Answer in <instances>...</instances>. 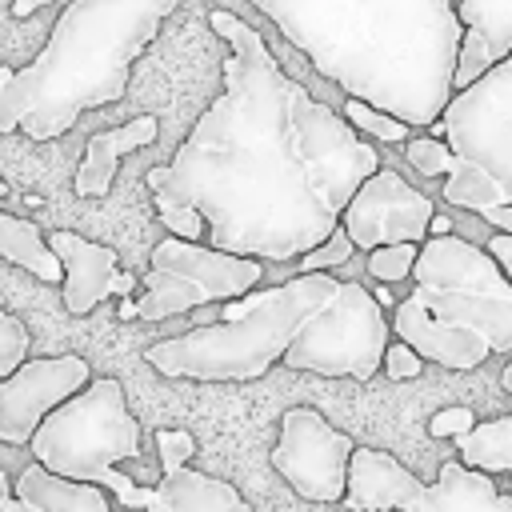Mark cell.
Masks as SVG:
<instances>
[{"label":"cell","mask_w":512,"mask_h":512,"mask_svg":"<svg viewBox=\"0 0 512 512\" xmlns=\"http://www.w3.org/2000/svg\"><path fill=\"white\" fill-rule=\"evenodd\" d=\"M208 24L232 48L220 64L224 88L144 184L160 200L200 208L212 248L300 260L340 224L352 192L380 168V152L344 112L292 80L248 20L212 8Z\"/></svg>","instance_id":"6da1fadb"},{"label":"cell","mask_w":512,"mask_h":512,"mask_svg":"<svg viewBox=\"0 0 512 512\" xmlns=\"http://www.w3.org/2000/svg\"><path fill=\"white\" fill-rule=\"evenodd\" d=\"M344 96L412 128L440 120L464 24L456 0H248Z\"/></svg>","instance_id":"7a4b0ae2"},{"label":"cell","mask_w":512,"mask_h":512,"mask_svg":"<svg viewBox=\"0 0 512 512\" xmlns=\"http://www.w3.org/2000/svg\"><path fill=\"white\" fill-rule=\"evenodd\" d=\"M172 12L176 0H68L36 60L0 84V132L56 140L84 112L124 100L136 56Z\"/></svg>","instance_id":"3957f363"},{"label":"cell","mask_w":512,"mask_h":512,"mask_svg":"<svg viewBox=\"0 0 512 512\" xmlns=\"http://www.w3.org/2000/svg\"><path fill=\"white\" fill-rule=\"evenodd\" d=\"M392 336L428 364L468 372L512 352V280L472 240L448 232L420 244L412 292L392 308Z\"/></svg>","instance_id":"277c9868"},{"label":"cell","mask_w":512,"mask_h":512,"mask_svg":"<svg viewBox=\"0 0 512 512\" xmlns=\"http://www.w3.org/2000/svg\"><path fill=\"white\" fill-rule=\"evenodd\" d=\"M340 292L332 272H300L272 288H252L236 304L220 308V320L196 324L184 336H168L144 348V360L172 376L196 384H244L260 380L284 360L296 332Z\"/></svg>","instance_id":"5b68a950"},{"label":"cell","mask_w":512,"mask_h":512,"mask_svg":"<svg viewBox=\"0 0 512 512\" xmlns=\"http://www.w3.org/2000/svg\"><path fill=\"white\" fill-rule=\"evenodd\" d=\"M140 424L128 412L124 400V384L116 376H92L76 396H68L60 408H52L44 416V424L36 428V436L28 440L32 456L72 480H88L100 484L116 496V504L124 508H140V512H164V500L156 492V484H136L128 472H120V460H140L144 456V440H140Z\"/></svg>","instance_id":"8992f818"},{"label":"cell","mask_w":512,"mask_h":512,"mask_svg":"<svg viewBox=\"0 0 512 512\" xmlns=\"http://www.w3.org/2000/svg\"><path fill=\"white\" fill-rule=\"evenodd\" d=\"M428 132L452 148V172L440 184L444 204L476 216L512 204V56L456 88Z\"/></svg>","instance_id":"52a82bcc"},{"label":"cell","mask_w":512,"mask_h":512,"mask_svg":"<svg viewBox=\"0 0 512 512\" xmlns=\"http://www.w3.org/2000/svg\"><path fill=\"white\" fill-rule=\"evenodd\" d=\"M348 512H512V496L496 488L492 472L464 460H444L436 484L408 472L384 448H360L348 464Z\"/></svg>","instance_id":"ba28073f"},{"label":"cell","mask_w":512,"mask_h":512,"mask_svg":"<svg viewBox=\"0 0 512 512\" xmlns=\"http://www.w3.org/2000/svg\"><path fill=\"white\" fill-rule=\"evenodd\" d=\"M392 340V320L376 292L360 280H340V292L296 332L284 352V368L312 376L372 380L384 368V348Z\"/></svg>","instance_id":"9c48e42d"},{"label":"cell","mask_w":512,"mask_h":512,"mask_svg":"<svg viewBox=\"0 0 512 512\" xmlns=\"http://www.w3.org/2000/svg\"><path fill=\"white\" fill-rule=\"evenodd\" d=\"M264 280V260L256 256H236L212 244L164 236L148 252V272H144V296L136 300V316L156 324L180 312H196L216 300H236L252 292Z\"/></svg>","instance_id":"30bf717a"},{"label":"cell","mask_w":512,"mask_h":512,"mask_svg":"<svg viewBox=\"0 0 512 512\" xmlns=\"http://www.w3.org/2000/svg\"><path fill=\"white\" fill-rule=\"evenodd\" d=\"M356 440L324 420V412L296 404L280 416V436L272 444V468L288 488L312 504H340L348 492V464Z\"/></svg>","instance_id":"8fae6325"},{"label":"cell","mask_w":512,"mask_h":512,"mask_svg":"<svg viewBox=\"0 0 512 512\" xmlns=\"http://www.w3.org/2000/svg\"><path fill=\"white\" fill-rule=\"evenodd\" d=\"M432 216H436V204L424 192L400 180V172L376 168L344 204L340 224L356 248L372 252L380 244H404V240L424 244Z\"/></svg>","instance_id":"7c38bea8"},{"label":"cell","mask_w":512,"mask_h":512,"mask_svg":"<svg viewBox=\"0 0 512 512\" xmlns=\"http://www.w3.org/2000/svg\"><path fill=\"white\" fill-rule=\"evenodd\" d=\"M92 380L84 356H40L24 360L12 376L0 380V444H28L44 416L76 396Z\"/></svg>","instance_id":"4fadbf2b"},{"label":"cell","mask_w":512,"mask_h":512,"mask_svg":"<svg viewBox=\"0 0 512 512\" xmlns=\"http://www.w3.org/2000/svg\"><path fill=\"white\" fill-rule=\"evenodd\" d=\"M48 244L64 264V308L72 316H88L100 300L128 296L136 288V276L116 268L120 256H116L112 244L88 240V236L68 232V228L48 232Z\"/></svg>","instance_id":"5bb4252c"},{"label":"cell","mask_w":512,"mask_h":512,"mask_svg":"<svg viewBox=\"0 0 512 512\" xmlns=\"http://www.w3.org/2000/svg\"><path fill=\"white\" fill-rule=\"evenodd\" d=\"M456 12L464 24V40L456 52L452 84L464 88L480 80L492 64L512 56V0H460Z\"/></svg>","instance_id":"9a60e30c"},{"label":"cell","mask_w":512,"mask_h":512,"mask_svg":"<svg viewBox=\"0 0 512 512\" xmlns=\"http://www.w3.org/2000/svg\"><path fill=\"white\" fill-rule=\"evenodd\" d=\"M156 136H160V120H156L152 112H140V116H132V120L116 124V128L92 132V136L84 140V160H80L76 180H72L76 196H108L120 160H124L128 152L152 144Z\"/></svg>","instance_id":"2e32d148"},{"label":"cell","mask_w":512,"mask_h":512,"mask_svg":"<svg viewBox=\"0 0 512 512\" xmlns=\"http://www.w3.org/2000/svg\"><path fill=\"white\" fill-rule=\"evenodd\" d=\"M16 496L32 500V504L44 508V512H112L108 488L88 484V480L60 476V472L44 468L40 460L28 464V468L16 476Z\"/></svg>","instance_id":"e0dca14e"},{"label":"cell","mask_w":512,"mask_h":512,"mask_svg":"<svg viewBox=\"0 0 512 512\" xmlns=\"http://www.w3.org/2000/svg\"><path fill=\"white\" fill-rule=\"evenodd\" d=\"M164 512H252V504L220 476L196 472V468H172L156 484Z\"/></svg>","instance_id":"ac0fdd59"},{"label":"cell","mask_w":512,"mask_h":512,"mask_svg":"<svg viewBox=\"0 0 512 512\" xmlns=\"http://www.w3.org/2000/svg\"><path fill=\"white\" fill-rule=\"evenodd\" d=\"M0 260L32 272L44 284H64V264L52 252V244L44 240V232H40L36 220L0 212Z\"/></svg>","instance_id":"d6986e66"},{"label":"cell","mask_w":512,"mask_h":512,"mask_svg":"<svg viewBox=\"0 0 512 512\" xmlns=\"http://www.w3.org/2000/svg\"><path fill=\"white\" fill-rule=\"evenodd\" d=\"M456 452L464 464H472L480 472L512 476V412H504L496 420H476L468 432L456 436Z\"/></svg>","instance_id":"ffe728a7"},{"label":"cell","mask_w":512,"mask_h":512,"mask_svg":"<svg viewBox=\"0 0 512 512\" xmlns=\"http://www.w3.org/2000/svg\"><path fill=\"white\" fill-rule=\"evenodd\" d=\"M340 112H344V120H348L360 136L380 140V144H404V140H408V128H412V124H404L400 116L380 112V108H372L368 100H356V96H348Z\"/></svg>","instance_id":"44dd1931"},{"label":"cell","mask_w":512,"mask_h":512,"mask_svg":"<svg viewBox=\"0 0 512 512\" xmlns=\"http://www.w3.org/2000/svg\"><path fill=\"white\" fill-rule=\"evenodd\" d=\"M420 260V244L404 240V244H380L368 252V276L376 284H396V280H408L412 268Z\"/></svg>","instance_id":"7402d4cb"},{"label":"cell","mask_w":512,"mask_h":512,"mask_svg":"<svg viewBox=\"0 0 512 512\" xmlns=\"http://www.w3.org/2000/svg\"><path fill=\"white\" fill-rule=\"evenodd\" d=\"M404 160L420 176H448L452 172V148L444 136H408L404 140Z\"/></svg>","instance_id":"603a6c76"},{"label":"cell","mask_w":512,"mask_h":512,"mask_svg":"<svg viewBox=\"0 0 512 512\" xmlns=\"http://www.w3.org/2000/svg\"><path fill=\"white\" fill-rule=\"evenodd\" d=\"M152 204H156L160 224L172 236H180V240H204L208 236V220L200 216V208H192L184 200H160V196H152Z\"/></svg>","instance_id":"cb8c5ba5"},{"label":"cell","mask_w":512,"mask_h":512,"mask_svg":"<svg viewBox=\"0 0 512 512\" xmlns=\"http://www.w3.org/2000/svg\"><path fill=\"white\" fill-rule=\"evenodd\" d=\"M352 252H356L352 236L344 232V224H336L316 248H308V252L300 256V272H328V268H340V264H348Z\"/></svg>","instance_id":"d4e9b609"},{"label":"cell","mask_w":512,"mask_h":512,"mask_svg":"<svg viewBox=\"0 0 512 512\" xmlns=\"http://www.w3.org/2000/svg\"><path fill=\"white\" fill-rule=\"evenodd\" d=\"M28 344H32V336H28L24 320L0 308V380L12 376L28 360Z\"/></svg>","instance_id":"484cf974"},{"label":"cell","mask_w":512,"mask_h":512,"mask_svg":"<svg viewBox=\"0 0 512 512\" xmlns=\"http://www.w3.org/2000/svg\"><path fill=\"white\" fill-rule=\"evenodd\" d=\"M156 456H160V472L184 468L196 456V436L184 428H156Z\"/></svg>","instance_id":"4316f807"},{"label":"cell","mask_w":512,"mask_h":512,"mask_svg":"<svg viewBox=\"0 0 512 512\" xmlns=\"http://www.w3.org/2000/svg\"><path fill=\"white\" fill-rule=\"evenodd\" d=\"M424 356L412 348V344H404L400 336L396 340H388V348H384V372L392 376V380H416L420 372H424Z\"/></svg>","instance_id":"83f0119b"},{"label":"cell","mask_w":512,"mask_h":512,"mask_svg":"<svg viewBox=\"0 0 512 512\" xmlns=\"http://www.w3.org/2000/svg\"><path fill=\"white\" fill-rule=\"evenodd\" d=\"M476 424V412L468 404H452V408H440L432 420H428V436L432 440H456L460 432H468Z\"/></svg>","instance_id":"f1b7e54d"},{"label":"cell","mask_w":512,"mask_h":512,"mask_svg":"<svg viewBox=\"0 0 512 512\" xmlns=\"http://www.w3.org/2000/svg\"><path fill=\"white\" fill-rule=\"evenodd\" d=\"M484 248H488V256L500 264V272L512 280V232H492V240H488Z\"/></svg>","instance_id":"f546056e"},{"label":"cell","mask_w":512,"mask_h":512,"mask_svg":"<svg viewBox=\"0 0 512 512\" xmlns=\"http://www.w3.org/2000/svg\"><path fill=\"white\" fill-rule=\"evenodd\" d=\"M0 512H44V508H36V504L24 500V496H12V480H8V472L0 468Z\"/></svg>","instance_id":"4dcf8cb0"},{"label":"cell","mask_w":512,"mask_h":512,"mask_svg":"<svg viewBox=\"0 0 512 512\" xmlns=\"http://www.w3.org/2000/svg\"><path fill=\"white\" fill-rule=\"evenodd\" d=\"M480 220H488L496 232H512V204H496V208H488Z\"/></svg>","instance_id":"1f68e13d"},{"label":"cell","mask_w":512,"mask_h":512,"mask_svg":"<svg viewBox=\"0 0 512 512\" xmlns=\"http://www.w3.org/2000/svg\"><path fill=\"white\" fill-rule=\"evenodd\" d=\"M52 0H12V16L16 20H28L32 12H40V8H48Z\"/></svg>","instance_id":"d6a6232c"},{"label":"cell","mask_w":512,"mask_h":512,"mask_svg":"<svg viewBox=\"0 0 512 512\" xmlns=\"http://www.w3.org/2000/svg\"><path fill=\"white\" fill-rule=\"evenodd\" d=\"M448 232H452V220L436 212V216H432V228H428V236H448Z\"/></svg>","instance_id":"836d02e7"},{"label":"cell","mask_w":512,"mask_h":512,"mask_svg":"<svg viewBox=\"0 0 512 512\" xmlns=\"http://www.w3.org/2000/svg\"><path fill=\"white\" fill-rule=\"evenodd\" d=\"M500 384H504V392H508V396H512V360H508V364H504V372H500Z\"/></svg>","instance_id":"e575fe53"},{"label":"cell","mask_w":512,"mask_h":512,"mask_svg":"<svg viewBox=\"0 0 512 512\" xmlns=\"http://www.w3.org/2000/svg\"><path fill=\"white\" fill-rule=\"evenodd\" d=\"M376 300H380V304H392V308H396V296L388 292V284H380V292H376Z\"/></svg>","instance_id":"d590c367"},{"label":"cell","mask_w":512,"mask_h":512,"mask_svg":"<svg viewBox=\"0 0 512 512\" xmlns=\"http://www.w3.org/2000/svg\"><path fill=\"white\" fill-rule=\"evenodd\" d=\"M120 316L132 320V316H136V300H124V304H120Z\"/></svg>","instance_id":"8d00e7d4"},{"label":"cell","mask_w":512,"mask_h":512,"mask_svg":"<svg viewBox=\"0 0 512 512\" xmlns=\"http://www.w3.org/2000/svg\"><path fill=\"white\" fill-rule=\"evenodd\" d=\"M4 196H8V180L0 176V200H4Z\"/></svg>","instance_id":"74e56055"}]
</instances>
